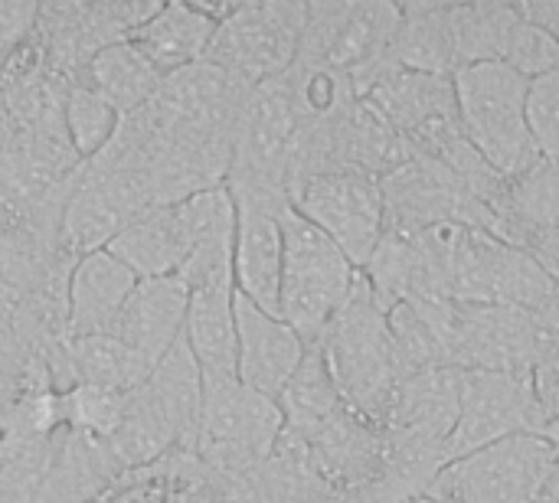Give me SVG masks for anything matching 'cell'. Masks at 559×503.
I'll return each mask as SVG.
<instances>
[{
	"label": "cell",
	"mask_w": 559,
	"mask_h": 503,
	"mask_svg": "<svg viewBox=\"0 0 559 503\" xmlns=\"http://www.w3.org/2000/svg\"><path fill=\"white\" fill-rule=\"evenodd\" d=\"M534 503H559V475L550 481V488H547Z\"/></svg>",
	"instance_id": "obj_40"
},
{
	"label": "cell",
	"mask_w": 559,
	"mask_h": 503,
	"mask_svg": "<svg viewBox=\"0 0 559 503\" xmlns=\"http://www.w3.org/2000/svg\"><path fill=\"white\" fill-rule=\"evenodd\" d=\"M190 291L177 275L167 278H138L134 291L128 295L111 337L128 344L141 354L151 367L183 337Z\"/></svg>",
	"instance_id": "obj_19"
},
{
	"label": "cell",
	"mask_w": 559,
	"mask_h": 503,
	"mask_svg": "<svg viewBox=\"0 0 559 503\" xmlns=\"http://www.w3.org/2000/svg\"><path fill=\"white\" fill-rule=\"evenodd\" d=\"M318 350L344 403L383 429L409 373L400 360L386 308L373 298L360 272L344 308L321 334Z\"/></svg>",
	"instance_id": "obj_1"
},
{
	"label": "cell",
	"mask_w": 559,
	"mask_h": 503,
	"mask_svg": "<svg viewBox=\"0 0 559 503\" xmlns=\"http://www.w3.org/2000/svg\"><path fill=\"white\" fill-rule=\"evenodd\" d=\"M151 206L157 203L138 173L92 157L79 167L75 183L66 196L62 242L75 259L102 252L128 223H134Z\"/></svg>",
	"instance_id": "obj_13"
},
{
	"label": "cell",
	"mask_w": 559,
	"mask_h": 503,
	"mask_svg": "<svg viewBox=\"0 0 559 503\" xmlns=\"http://www.w3.org/2000/svg\"><path fill=\"white\" fill-rule=\"evenodd\" d=\"M0 439H3V432H0Z\"/></svg>",
	"instance_id": "obj_42"
},
{
	"label": "cell",
	"mask_w": 559,
	"mask_h": 503,
	"mask_svg": "<svg viewBox=\"0 0 559 503\" xmlns=\"http://www.w3.org/2000/svg\"><path fill=\"white\" fill-rule=\"evenodd\" d=\"M177 216L187 236V259L177 278L190 288L200 285H236V203L226 187L200 190L177 203Z\"/></svg>",
	"instance_id": "obj_18"
},
{
	"label": "cell",
	"mask_w": 559,
	"mask_h": 503,
	"mask_svg": "<svg viewBox=\"0 0 559 503\" xmlns=\"http://www.w3.org/2000/svg\"><path fill=\"white\" fill-rule=\"evenodd\" d=\"M495 236L527 252L559 282V160H540L508 183V196L495 213Z\"/></svg>",
	"instance_id": "obj_16"
},
{
	"label": "cell",
	"mask_w": 559,
	"mask_h": 503,
	"mask_svg": "<svg viewBox=\"0 0 559 503\" xmlns=\"http://www.w3.org/2000/svg\"><path fill=\"white\" fill-rule=\"evenodd\" d=\"M501 62L534 82L559 65V43L554 36H547L537 23H531L518 7V20L508 33Z\"/></svg>",
	"instance_id": "obj_34"
},
{
	"label": "cell",
	"mask_w": 559,
	"mask_h": 503,
	"mask_svg": "<svg viewBox=\"0 0 559 503\" xmlns=\"http://www.w3.org/2000/svg\"><path fill=\"white\" fill-rule=\"evenodd\" d=\"M151 363L134 354L128 344H121L111 334H95V337H72L66 350V367H62V383L69 393L72 386H98L111 393H134L147 376Z\"/></svg>",
	"instance_id": "obj_26"
},
{
	"label": "cell",
	"mask_w": 559,
	"mask_h": 503,
	"mask_svg": "<svg viewBox=\"0 0 559 503\" xmlns=\"http://www.w3.org/2000/svg\"><path fill=\"white\" fill-rule=\"evenodd\" d=\"M518 7L531 23H537L547 36L559 43V0H524Z\"/></svg>",
	"instance_id": "obj_38"
},
{
	"label": "cell",
	"mask_w": 559,
	"mask_h": 503,
	"mask_svg": "<svg viewBox=\"0 0 559 503\" xmlns=\"http://www.w3.org/2000/svg\"><path fill=\"white\" fill-rule=\"evenodd\" d=\"M305 0H249L226 3L216 20L206 62L233 72L246 85L259 88L285 75L301 46L305 33Z\"/></svg>",
	"instance_id": "obj_6"
},
{
	"label": "cell",
	"mask_w": 559,
	"mask_h": 503,
	"mask_svg": "<svg viewBox=\"0 0 559 503\" xmlns=\"http://www.w3.org/2000/svg\"><path fill=\"white\" fill-rule=\"evenodd\" d=\"M282 236L278 318L305 340V347H311L344 308L360 268L321 229L298 216L295 206L282 213Z\"/></svg>",
	"instance_id": "obj_4"
},
{
	"label": "cell",
	"mask_w": 559,
	"mask_h": 503,
	"mask_svg": "<svg viewBox=\"0 0 559 503\" xmlns=\"http://www.w3.org/2000/svg\"><path fill=\"white\" fill-rule=\"evenodd\" d=\"M416 311V308H413ZM436 334L449 370H501L527 373L544 331L524 308L449 301L432 311H416Z\"/></svg>",
	"instance_id": "obj_5"
},
{
	"label": "cell",
	"mask_w": 559,
	"mask_h": 503,
	"mask_svg": "<svg viewBox=\"0 0 559 503\" xmlns=\"http://www.w3.org/2000/svg\"><path fill=\"white\" fill-rule=\"evenodd\" d=\"M262 475L269 503H350L298 448L282 439Z\"/></svg>",
	"instance_id": "obj_31"
},
{
	"label": "cell",
	"mask_w": 559,
	"mask_h": 503,
	"mask_svg": "<svg viewBox=\"0 0 559 503\" xmlns=\"http://www.w3.org/2000/svg\"><path fill=\"white\" fill-rule=\"evenodd\" d=\"M236 285L190 288L183 340L203 376H236Z\"/></svg>",
	"instance_id": "obj_24"
},
{
	"label": "cell",
	"mask_w": 559,
	"mask_h": 503,
	"mask_svg": "<svg viewBox=\"0 0 559 503\" xmlns=\"http://www.w3.org/2000/svg\"><path fill=\"white\" fill-rule=\"evenodd\" d=\"M452 82L465 137L501 177L518 180L544 160L527 118L531 79L504 62H478L459 69Z\"/></svg>",
	"instance_id": "obj_2"
},
{
	"label": "cell",
	"mask_w": 559,
	"mask_h": 503,
	"mask_svg": "<svg viewBox=\"0 0 559 503\" xmlns=\"http://www.w3.org/2000/svg\"><path fill=\"white\" fill-rule=\"evenodd\" d=\"M459 380L462 370H445V367L406 376L383 429L432 445H449V435L459 419Z\"/></svg>",
	"instance_id": "obj_23"
},
{
	"label": "cell",
	"mask_w": 559,
	"mask_h": 503,
	"mask_svg": "<svg viewBox=\"0 0 559 503\" xmlns=\"http://www.w3.org/2000/svg\"><path fill=\"white\" fill-rule=\"evenodd\" d=\"M282 409L275 399L242 386L236 376H203V412L197 458L219 471L262 468L282 439Z\"/></svg>",
	"instance_id": "obj_7"
},
{
	"label": "cell",
	"mask_w": 559,
	"mask_h": 503,
	"mask_svg": "<svg viewBox=\"0 0 559 503\" xmlns=\"http://www.w3.org/2000/svg\"><path fill=\"white\" fill-rule=\"evenodd\" d=\"M118 121H121V115L95 88H88L82 79H75L69 85L66 105H62V124H66L69 144L82 164L108 147V141L118 131Z\"/></svg>",
	"instance_id": "obj_32"
},
{
	"label": "cell",
	"mask_w": 559,
	"mask_h": 503,
	"mask_svg": "<svg viewBox=\"0 0 559 503\" xmlns=\"http://www.w3.org/2000/svg\"><path fill=\"white\" fill-rule=\"evenodd\" d=\"M108 252L138 278L177 275L187 259V236L177 216V203L151 206L141 213L108 242Z\"/></svg>",
	"instance_id": "obj_25"
},
{
	"label": "cell",
	"mask_w": 559,
	"mask_h": 503,
	"mask_svg": "<svg viewBox=\"0 0 559 503\" xmlns=\"http://www.w3.org/2000/svg\"><path fill=\"white\" fill-rule=\"evenodd\" d=\"M138 275L124 268L108 249L88 252L69 275V331L72 337L111 334Z\"/></svg>",
	"instance_id": "obj_22"
},
{
	"label": "cell",
	"mask_w": 559,
	"mask_h": 503,
	"mask_svg": "<svg viewBox=\"0 0 559 503\" xmlns=\"http://www.w3.org/2000/svg\"><path fill=\"white\" fill-rule=\"evenodd\" d=\"M236 380L278 403L305 360V340L275 314H265L236 291Z\"/></svg>",
	"instance_id": "obj_17"
},
{
	"label": "cell",
	"mask_w": 559,
	"mask_h": 503,
	"mask_svg": "<svg viewBox=\"0 0 559 503\" xmlns=\"http://www.w3.org/2000/svg\"><path fill=\"white\" fill-rule=\"evenodd\" d=\"M449 36L455 65H478V62H501L508 33L518 20V3L501 0H478V3H449Z\"/></svg>",
	"instance_id": "obj_29"
},
{
	"label": "cell",
	"mask_w": 559,
	"mask_h": 503,
	"mask_svg": "<svg viewBox=\"0 0 559 503\" xmlns=\"http://www.w3.org/2000/svg\"><path fill=\"white\" fill-rule=\"evenodd\" d=\"M527 118L544 160H559V65L531 82Z\"/></svg>",
	"instance_id": "obj_35"
},
{
	"label": "cell",
	"mask_w": 559,
	"mask_h": 503,
	"mask_svg": "<svg viewBox=\"0 0 559 503\" xmlns=\"http://www.w3.org/2000/svg\"><path fill=\"white\" fill-rule=\"evenodd\" d=\"M531 314H534V321H537V327H540L544 334L559 337V282H554V288L547 291V298H544Z\"/></svg>",
	"instance_id": "obj_39"
},
{
	"label": "cell",
	"mask_w": 559,
	"mask_h": 503,
	"mask_svg": "<svg viewBox=\"0 0 559 503\" xmlns=\"http://www.w3.org/2000/svg\"><path fill=\"white\" fill-rule=\"evenodd\" d=\"M292 206L314 229H321L357 268L370 262L386 229L383 187L377 177L357 170H337L308 180L292 196Z\"/></svg>",
	"instance_id": "obj_11"
},
{
	"label": "cell",
	"mask_w": 559,
	"mask_h": 503,
	"mask_svg": "<svg viewBox=\"0 0 559 503\" xmlns=\"http://www.w3.org/2000/svg\"><path fill=\"white\" fill-rule=\"evenodd\" d=\"M364 98L403 137L409 154L439 157L449 144L465 137L459 121L455 82L449 75L390 72Z\"/></svg>",
	"instance_id": "obj_14"
},
{
	"label": "cell",
	"mask_w": 559,
	"mask_h": 503,
	"mask_svg": "<svg viewBox=\"0 0 559 503\" xmlns=\"http://www.w3.org/2000/svg\"><path fill=\"white\" fill-rule=\"evenodd\" d=\"M124 399L128 393H111L98 386H72L69 393H62L66 429L108 442V435L118 429V419L124 412Z\"/></svg>",
	"instance_id": "obj_33"
},
{
	"label": "cell",
	"mask_w": 559,
	"mask_h": 503,
	"mask_svg": "<svg viewBox=\"0 0 559 503\" xmlns=\"http://www.w3.org/2000/svg\"><path fill=\"white\" fill-rule=\"evenodd\" d=\"M400 20L403 3L393 0H314L305 13L298 62L347 72L364 98L396 72L386 52Z\"/></svg>",
	"instance_id": "obj_3"
},
{
	"label": "cell",
	"mask_w": 559,
	"mask_h": 503,
	"mask_svg": "<svg viewBox=\"0 0 559 503\" xmlns=\"http://www.w3.org/2000/svg\"><path fill=\"white\" fill-rule=\"evenodd\" d=\"M380 187L390 232H419L426 226L459 223L495 236V213L432 157L409 154V160L386 173Z\"/></svg>",
	"instance_id": "obj_12"
},
{
	"label": "cell",
	"mask_w": 559,
	"mask_h": 503,
	"mask_svg": "<svg viewBox=\"0 0 559 503\" xmlns=\"http://www.w3.org/2000/svg\"><path fill=\"white\" fill-rule=\"evenodd\" d=\"M531 386H534V396H537V406L547 419V426L559 419V337L554 334H544L540 347H537V357L531 363Z\"/></svg>",
	"instance_id": "obj_36"
},
{
	"label": "cell",
	"mask_w": 559,
	"mask_h": 503,
	"mask_svg": "<svg viewBox=\"0 0 559 503\" xmlns=\"http://www.w3.org/2000/svg\"><path fill=\"white\" fill-rule=\"evenodd\" d=\"M445 7L449 3H403V20L386 52L396 72H423V75H449V79L459 72Z\"/></svg>",
	"instance_id": "obj_27"
},
{
	"label": "cell",
	"mask_w": 559,
	"mask_h": 503,
	"mask_svg": "<svg viewBox=\"0 0 559 503\" xmlns=\"http://www.w3.org/2000/svg\"><path fill=\"white\" fill-rule=\"evenodd\" d=\"M200 475L197 452H170L147 468L121 475L102 503H193V484Z\"/></svg>",
	"instance_id": "obj_30"
},
{
	"label": "cell",
	"mask_w": 559,
	"mask_h": 503,
	"mask_svg": "<svg viewBox=\"0 0 559 503\" xmlns=\"http://www.w3.org/2000/svg\"><path fill=\"white\" fill-rule=\"evenodd\" d=\"M557 475L559 455L544 435H514L449 462L429 494L452 503H534Z\"/></svg>",
	"instance_id": "obj_8"
},
{
	"label": "cell",
	"mask_w": 559,
	"mask_h": 503,
	"mask_svg": "<svg viewBox=\"0 0 559 503\" xmlns=\"http://www.w3.org/2000/svg\"><path fill=\"white\" fill-rule=\"evenodd\" d=\"M157 7V0H52L39 3L33 36L49 69L75 82L95 52L131 39Z\"/></svg>",
	"instance_id": "obj_9"
},
{
	"label": "cell",
	"mask_w": 559,
	"mask_h": 503,
	"mask_svg": "<svg viewBox=\"0 0 559 503\" xmlns=\"http://www.w3.org/2000/svg\"><path fill=\"white\" fill-rule=\"evenodd\" d=\"M62 242V206L10 209L0 206V301L16 304L75 268Z\"/></svg>",
	"instance_id": "obj_15"
},
{
	"label": "cell",
	"mask_w": 559,
	"mask_h": 503,
	"mask_svg": "<svg viewBox=\"0 0 559 503\" xmlns=\"http://www.w3.org/2000/svg\"><path fill=\"white\" fill-rule=\"evenodd\" d=\"M544 439H547V442L554 445V452L559 455V419H554V422H550V426L544 429Z\"/></svg>",
	"instance_id": "obj_41"
},
{
	"label": "cell",
	"mask_w": 559,
	"mask_h": 503,
	"mask_svg": "<svg viewBox=\"0 0 559 503\" xmlns=\"http://www.w3.org/2000/svg\"><path fill=\"white\" fill-rule=\"evenodd\" d=\"M39 16L36 0H0V69L29 39Z\"/></svg>",
	"instance_id": "obj_37"
},
{
	"label": "cell",
	"mask_w": 559,
	"mask_h": 503,
	"mask_svg": "<svg viewBox=\"0 0 559 503\" xmlns=\"http://www.w3.org/2000/svg\"><path fill=\"white\" fill-rule=\"evenodd\" d=\"M216 33V16L210 3L200 0H174L160 3L154 16H147L131 43L147 56V62L167 79L187 65H197L206 59V49Z\"/></svg>",
	"instance_id": "obj_21"
},
{
	"label": "cell",
	"mask_w": 559,
	"mask_h": 503,
	"mask_svg": "<svg viewBox=\"0 0 559 503\" xmlns=\"http://www.w3.org/2000/svg\"><path fill=\"white\" fill-rule=\"evenodd\" d=\"M79 79L88 88H95L118 115H131L144 108L164 82V75L147 62V56L131 39L95 52Z\"/></svg>",
	"instance_id": "obj_28"
},
{
	"label": "cell",
	"mask_w": 559,
	"mask_h": 503,
	"mask_svg": "<svg viewBox=\"0 0 559 503\" xmlns=\"http://www.w3.org/2000/svg\"><path fill=\"white\" fill-rule=\"evenodd\" d=\"M547 419L537 406L531 373L468 370L459 380V419L449 435V462L514 435H544Z\"/></svg>",
	"instance_id": "obj_10"
},
{
	"label": "cell",
	"mask_w": 559,
	"mask_h": 503,
	"mask_svg": "<svg viewBox=\"0 0 559 503\" xmlns=\"http://www.w3.org/2000/svg\"><path fill=\"white\" fill-rule=\"evenodd\" d=\"M282 213L259 206H236V252H233V278L236 291L278 318V288H282Z\"/></svg>",
	"instance_id": "obj_20"
}]
</instances>
